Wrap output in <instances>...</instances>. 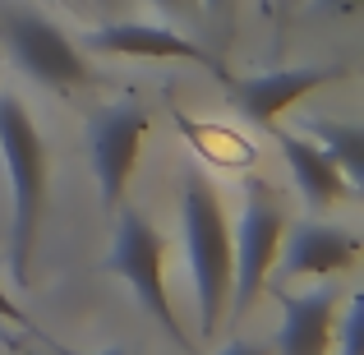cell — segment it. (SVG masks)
Instances as JSON below:
<instances>
[{
  "mask_svg": "<svg viewBox=\"0 0 364 355\" xmlns=\"http://www.w3.org/2000/svg\"><path fill=\"white\" fill-rule=\"evenodd\" d=\"M0 157L9 171V272L28 286L46 208V143L33 111L14 92H0Z\"/></svg>",
  "mask_w": 364,
  "mask_h": 355,
  "instance_id": "1",
  "label": "cell"
},
{
  "mask_svg": "<svg viewBox=\"0 0 364 355\" xmlns=\"http://www.w3.org/2000/svg\"><path fill=\"white\" fill-rule=\"evenodd\" d=\"M180 226H185L189 249L198 328H203V337H217L226 304H231V217L222 208L217 185L198 166H185V176H180Z\"/></svg>",
  "mask_w": 364,
  "mask_h": 355,
  "instance_id": "2",
  "label": "cell"
},
{
  "mask_svg": "<svg viewBox=\"0 0 364 355\" xmlns=\"http://www.w3.org/2000/svg\"><path fill=\"white\" fill-rule=\"evenodd\" d=\"M282 235H286L282 198L267 185H249L240 217L231 222V304H226L231 319H245L249 304L263 295L267 272L282 254Z\"/></svg>",
  "mask_w": 364,
  "mask_h": 355,
  "instance_id": "3",
  "label": "cell"
},
{
  "mask_svg": "<svg viewBox=\"0 0 364 355\" xmlns=\"http://www.w3.org/2000/svg\"><path fill=\"white\" fill-rule=\"evenodd\" d=\"M0 46L14 55V65L23 74H33L37 83H46L55 92L88 88L92 83V70L83 60V51L46 14H37L28 5H5L0 0Z\"/></svg>",
  "mask_w": 364,
  "mask_h": 355,
  "instance_id": "4",
  "label": "cell"
},
{
  "mask_svg": "<svg viewBox=\"0 0 364 355\" xmlns=\"http://www.w3.org/2000/svg\"><path fill=\"white\" fill-rule=\"evenodd\" d=\"M161 263H166V240L157 235V226H152L143 213H134V208H120L116 245H111V254H107V267L120 277L124 286H129L134 300L152 314V323H157L171 341L189 346V341H185V328H180L176 309H171L166 267H161Z\"/></svg>",
  "mask_w": 364,
  "mask_h": 355,
  "instance_id": "5",
  "label": "cell"
},
{
  "mask_svg": "<svg viewBox=\"0 0 364 355\" xmlns=\"http://www.w3.org/2000/svg\"><path fill=\"white\" fill-rule=\"evenodd\" d=\"M148 139V111L134 102H107L97 116L88 120V157H92V176H97V194L102 208L124 203L134 171H139V152Z\"/></svg>",
  "mask_w": 364,
  "mask_h": 355,
  "instance_id": "6",
  "label": "cell"
},
{
  "mask_svg": "<svg viewBox=\"0 0 364 355\" xmlns=\"http://www.w3.org/2000/svg\"><path fill=\"white\" fill-rule=\"evenodd\" d=\"M341 65H295V70H267V74H249V79H226L231 83V97L235 107L245 111L254 124H263V129H272L277 116H282L286 107H295L300 97H309L314 88H323V83L341 79Z\"/></svg>",
  "mask_w": 364,
  "mask_h": 355,
  "instance_id": "7",
  "label": "cell"
},
{
  "mask_svg": "<svg viewBox=\"0 0 364 355\" xmlns=\"http://www.w3.org/2000/svg\"><path fill=\"white\" fill-rule=\"evenodd\" d=\"M83 42L97 46V51H107V55H139V60H194V65H203V70H213L217 79H231L226 65L217 60L208 46L189 42L185 33L161 28V23H107V28H92Z\"/></svg>",
  "mask_w": 364,
  "mask_h": 355,
  "instance_id": "8",
  "label": "cell"
},
{
  "mask_svg": "<svg viewBox=\"0 0 364 355\" xmlns=\"http://www.w3.org/2000/svg\"><path fill=\"white\" fill-rule=\"evenodd\" d=\"M341 309L337 286H314V291H286L282 295V355H332V323Z\"/></svg>",
  "mask_w": 364,
  "mask_h": 355,
  "instance_id": "9",
  "label": "cell"
},
{
  "mask_svg": "<svg viewBox=\"0 0 364 355\" xmlns=\"http://www.w3.org/2000/svg\"><path fill=\"white\" fill-rule=\"evenodd\" d=\"M282 245H286V272L291 277H332V272L355 267V258H360V240L328 222L295 226L291 240L282 235Z\"/></svg>",
  "mask_w": 364,
  "mask_h": 355,
  "instance_id": "10",
  "label": "cell"
},
{
  "mask_svg": "<svg viewBox=\"0 0 364 355\" xmlns=\"http://www.w3.org/2000/svg\"><path fill=\"white\" fill-rule=\"evenodd\" d=\"M282 148H286V166H291L295 185H300V194L309 198L314 208L346 203V198L355 194V185H350V180L341 176V171H337V161H332V157H328V152H323L314 139L282 129Z\"/></svg>",
  "mask_w": 364,
  "mask_h": 355,
  "instance_id": "11",
  "label": "cell"
},
{
  "mask_svg": "<svg viewBox=\"0 0 364 355\" xmlns=\"http://www.w3.org/2000/svg\"><path fill=\"white\" fill-rule=\"evenodd\" d=\"M300 134L318 143L355 189L364 185V134H360V124H350V120H304Z\"/></svg>",
  "mask_w": 364,
  "mask_h": 355,
  "instance_id": "12",
  "label": "cell"
},
{
  "mask_svg": "<svg viewBox=\"0 0 364 355\" xmlns=\"http://www.w3.org/2000/svg\"><path fill=\"white\" fill-rule=\"evenodd\" d=\"M332 355H364V295H346L332 323Z\"/></svg>",
  "mask_w": 364,
  "mask_h": 355,
  "instance_id": "13",
  "label": "cell"
},
{
  "mask_svg": "<svg viewBox=\"0 0 364 355\" xmlns=\"http://www.w3.org/2000/svg\"><path fill=\"white\" fill-rule=\"evenodd\" d=\"M166 18H180V23H198L203 18V0H152Z\"/></svg>",
  "mask_w": 364,
  "mask_h": 355,
  "instance_id": "14",
  "label": "cell"
},
{
  "mask_svg": "<svg viewBox=\"0 0 364 355\" xmlns=\"http://www.w3.org/2000/svg\"><path fill=\"white\" fill-rule=\"evenodd\" d=\"M0 323H28V319H23V309H18V304L5 295V286H0Z\"/></svg>",
  "mask_w": 364,
  "mask_h": 355,
  "instance_id": "15",
  "label": "cell"
},
{
  "mask_svg": "<svg viewBox=\"0 0 364 355\" xmlns=\"http://www.w3.org/2000/svg\"><path fill=\"white\" fill-rule=\"evenodd\" d=\"M314 9H328V14H355L360 0H314Z\"/></svg>",
  "mask_w": 364,
  "mask_h": 355,
  "instance_id": "16",
  "label": "cell"
},
{
  "mask_svg": "<svg viewBox=\"0 0 364 355\" xmlns=\"http://www.w3.org/2000/svg\"><path fill=\"white\" fill-rule=\"evenodd\" d=\"M51 351L55 355H129V351H120V346H111V351H70L65 341H51Z\"/></svg>",
  "mask_w": 364,
  "mask_h": 355,
  "instance_id": "17",
  "label": "cell"
},
{
  "mask_svg": "<svg viewBox=\"0 0 364 355\" xmlns=\"http://www.w3.org/2000/svg\"><path fill=\"white\" fill-rule=\"evenodd\" d=\"M217 355H267L263 346H249V341H231L226 351H217Z\"/></svg>",
  "mask_w": 364,
  "mask_h": 355,
  "instance_id": "18",
  "label": "cell"
},
{
  "mask_svg": "<svg viewBox=\"0 0 364 355\" xmlns=\"http://www.w3.org/2000/svg\"><path fill=\"white\" fill-rule=\"evenodd\" d=\"M203 9H213V14H226V0H203Z\"/></svg>",
  "mask_w": 364,
  "mask_h": 355,
  "instance_id": "19",
  "label": "cell"
},
{
  "mask_svg": "<svg viewBox=\"0 0 364 355\" xmlns=\"http://www.w3.org/2000/svg\"><path fill=\"white\" fill-rule=\"evenodd\" d=\"M88 5H107V0H88Z\"/></svg>",
  "mask_w": 364,
  "mask_h": 355,
  "instance_id": "20",
  "label": "cell"
}]
</instances>
